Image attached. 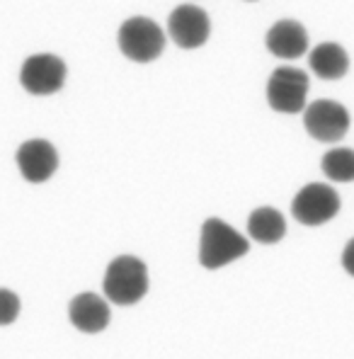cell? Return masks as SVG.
Returning <instances> with one entry per match:
<instances>
[{"label":"cell","instance_id":"4fadbf2b","mask_svg":"<svg viewBox=\"0 0 354 359\" xmlns=\"http://www.w3.org/2000/svg\"><path fill=\"white\" fill-rule=\"evenodd\" d=\"M247 233L257 243L272 245V243H279L287 236V219L282 216V211L272 207H260L252 211L250 219H247Z\"/></svg>","mask_w":354,"mask_h":359},{"label":"cell","instance_id":"5bb4252c","mask_svg":"<svg viewBox=\"0 0 354 359\" xmlns=\"http://www.w3.org/2000/svg\"><path fill=\"white\" fill-rule=\"evenodd\" d=\"M323 172L335 182H352L354 180V151L332 149L323 156Z\"/></svg>","mask_w":354,"mask_h":359},{"label":"cell","instance_id":"9a60e30c","mask_svg":"<svg viewBox=\"0 0 354 359\" xmlns=\"http://www.w3.org/2000/svg\"><path fill=\"white\" fill-rule=\"evenodd\" d=\"M20 316V297L10 289H0V325L15 323Z\"/></svg>","mask_w":354,"mask_h":359},{"label":"cell","instance_id":"52a82bcc","mask_svg":"<svg viewBox=\"0 0 354 359\" xmlns=\"http://www.w3.org/2000/svg\"><path fill=\"white\" fill-rule=\"evenodd\" d=\"M20 83L32 95H51L66 83V63L54 54H34L22 63Z\"/></svg>","mask_w":354,"mask_h":359},{"label":"cell","instance_id":"ba28073f","mask_svg":"<svg viewBox=\"0 0 354 359\" xmlns=\"http://www.w3.org/2000/svg\"><path fill=\"white\" fill-rule=\"evenodd\" d=\"M168 32H170V39L182 49H199L209 39V15L197 5H179L170 13Z\"/></svg>","mask_w":354,"mask_h":359},{"label":"cell","instance_id":"30bf717a","mask_svg":"<svg viewBox=\"0 0 354 359\" xmlns=\"http://www.w3.org/2000/svg\"><path fill=\"white\" fill-rule=\"evenodd\" d=\"M68 318L76 325L81 332H88V335H97L109 325V306L102 297L93 292H83L78 297H73L71 306H68Z\"/></svg>","mask_w":354,"mask_h":359},{"label":"cell","instance_id":"3957f363","mask_svg":"<svg viewBox=\"0 0 354 359\" xmlns=\"http://www.w3.org/2000/svg\"><path fill=\"white\" fill-rule=\"evenodd\" d=\"M121 54L129 61L151 63L165 49V34L151 18H129L117 34Z\"/></svg>","mask_w":354,"mask_h":359},{"label":"cell","instance_id":"6da1fadb","mask_svg":"<svg viewBox=\"0 0 354 359\" xmlns=\"http://www.w3.org/2000/svg\"><path fill=\"white\" fill-rule=\"evenodd\" d=\"M250 250V243L221 219H207L199 238V262L207 269H219L240 260Z\"/></svg>","mask_w":354,"mask_h":359},{"label":"cell","instance_id":"7a4b0ae2","mask_svg":"<svg viewBox=\"0 0 354 359\" xmlns=\"http://www.w3.org/2000/svg\"><path fill=\"white\" fill-rule=\"evenodd\" d=\"M148 292V269L134 255H119L104 272V297L117 306L139 304Z\"/></svg>","mask_w":354,"mask_h":359},{"label":"cell","instance_id":"5b68a950","mask_svg":"<svg viewBox=\"0 0 354 359\" xmlns=\"http://www.w3.org/2000/svg\"><path fill=\"white\" fill-rule=\"evenodd\" d=\"M304 126L320 144H335L345 139V134L350 131V112L345 109V104L335 100H315L306 104Z\"/></svg>","mask_w":354,"mask_h":359},{"label":"cell","instance_id":"2e32d148","mask_svg":"<svg viewBox=\"0 0 354 359\" xmlns=\"http://www.w3.org/2000/svg\"><path fill=\"white\" fill-rule=\"evenodd\" d=\"M342 267H345L347 274H352L354 277V238L347 243L345 250H342Z\"/></svg>","mask_w":354,"mask_h":359},{"label":"cell","instance_id":"7c38bea8","mask_svg":"<svg viewBox=\"0 0 354 359\" xmlns=\"http://www.w3.org/2000/svg\"><path fill=\"white\" fill-rule=\"evenodd\" d=\"M311 71L323 81H340L350 71V56L335 41H323L311 51Z\"/></svg>","mask_w":354,"mask_h":359},{"label":"cell","instance_id":"8fae6325","mask_svg":"<svg viewBox=\"0 0 354 359\" xmlns=\"http://www.w3.org/2000/svg\"><path fill=\"white\" fill-rule=\"evenodd\" d=\"M267 49L277 59L294 61L306 54L308 49V34H306L304 25L296 20H279L267 32Z\"/></svg>","mask_w":354,"mask_h":359},{"label":"cell","instance_id":"277c9868","mask_svg":"<svg viewBox=\"0 0 354 359\" xmlns=\"http://www.w3.org/2000/svg\"><path fill=\"white\" fill-rule=\"evenodd\" d=\"M308 76L299 68H277L267 81V102L274 112L296 114L306 109Z\"/></svg>","mask_w":354,"mask_h":359},{"label":"cell","instance_id":"8992f818","mask_svg":"<svg viewBox=\"0 0 354 359\" xmlns=\"http://www.w3.org/2000/svg\"><path fill=\"white\" fill-rule=\"evenodd\" d=\"M294 219L304 226H320L335 219L340 211V194L323 182H311L299 189L292 202Z\"/></svg>","mask_w":354,"mask_h":359},{"label":"cell","instance_id":"9c48e42d","mask_svg":"<svg viewBox=\"0 0 354 359\" xmlns=\"http://www.w3.org/2000/svg\"><path fill=\"white\" fill-rule=\"evenodd\" d=\"M18 168L27 182H46L59 168V153L46 139H29L18 149Z\"/></svg>","mask_w":354,"mask_h":359}]
</instances>
